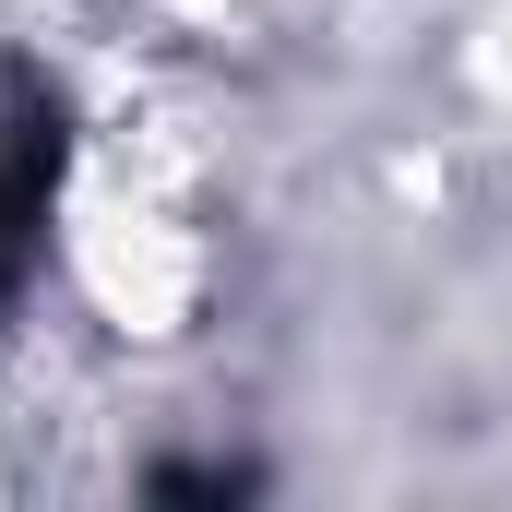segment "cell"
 <instances>
[{
    "label": "cell",
    "instance_id": "cell-1",
    "mask_svg": "<svg viewBox=\"0 0 512 512\" xmlns=\"http://www.w3.org/2000/svg\"><path fill=\"white\" fill-rule=\"evenodd\" d=\"M48 191H60V96L36 72H0V298L36 274Z\"/></svg>",
    "mask_w": 512,
    "mask_h": 512
}]
</instances>
